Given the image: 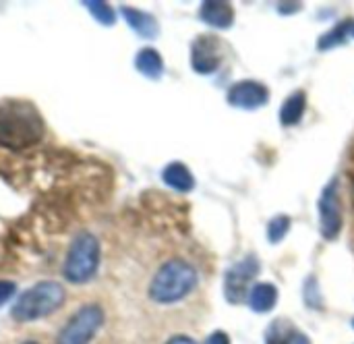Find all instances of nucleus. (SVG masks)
<instances>
[{"label":"nucleus","instance_id":"4468645a","mask_svg":"<svg viewBox=\"0 0 354 344\" xmlns=\"http://www.w3.org/2000/svg\"><path fill=\"white\" fill-rule=\"evenodd\" d=\"M305 110H307V96L303 89H299L284 100V104L280 108V123L284 127H295L303 120Z\"/></svg>","mask_w":354,"mask_h":344},{"label":"nucleus","instance_id":"2eb2a0df","mask_svg":"<svg viewBox=\"0 0 354 344\" xmlns=\"http://www.w3.org/2000/svg\"><path fill=\"white\" fill-rule=\"evenodd\" d=\"M135 69L147 77V79H160L164 73V60L162 54L153 48H143L139 50V54L135 56Z\"/></svg>","mask_w":354,"mask_h":344},{"label":"nucleus","instance_id":"6e6552de","mask_svg":"<svg viewBox=\"0 0 354 344\" xmlns=\"http://www.w3.org/2000/svg\"><path fill=\"white\" fill-rule=\"evenodd\" d=\"M270 100V89L259 81H239L228 89V104L241 110H257Z\"/></svg>","mask_w":354,"mask_h":344},{"label":"nucleus","instance_id":"412c9836","mask_svg":"<svg viewBox=\"0 0 354 344\" xmlns=\"http://www.w3.org/2000/svg\"><path fill=\"white\" fill-rule=\"evenodd\" d=\"M205 344H230V338H228V334H226V332L216 330L214 334H209V338L205 341Z\"/></svg>","mask_w":354,"mask_h":344},{"label":"nucleus","instance_id":"b1692460","mask_svg":"<svg viewBox=\"0 0 354 344\" xmlns=\"http://www.w3.org/2000/svg\"><path fill=\"white\" fill-rule=\"evenodd\" d=\"M23 344H37V343H31V341H29V343H23Z\"/></svg>","mask_w":354,"mask_h":344},{"label":"nucleus","instance_id":"a878e982","mask_svg":"<svg viewBox=\"0 0 354 344\" xmlns=\"http://www.w3.org/2000/svg\"><path fill=\"white\" fill-rule=\"evenodd\" d=\"M353 326H354V322H353Z\"/></svg>","mask_w":354,"mask_h":344},{"label":"nucleus","instance_id":"aec40b11","mask_svg":"<svg viewBox=\"0 0 354 344\" xmlns=\"http://www.w3.org/2000/svg\"><path fill=\"white\" fill-rule=\"evenodd\" d=\"M17 293V284L10 280H0V305H4Z\"/></svg>","mask_w":354,"mask_h":344},{"label":"nucleus","instance_id":"7ed1b4c3","mask_svg":"<svg viewBox=\"0 0 354 344\" xmlns=\"http://www.w3.org/2000/svg\"><path fill=\"white\" fill-rule=\"evenodd\" d=\"M64 299H66V295H64L62 284H58L54 280L37 282L19 295V299L15 301L12 309H10V318L19 324L46 318V316L58 311L62 307Z\"/></svg>","mask_w":354,"mask_h":344},{"label":"nucleus","instance_id":"9d476101","mask_svg":"<svg viewBox=\"0 0 354 344\" xmlns=\"http://www.w3.org/2000/svg\"><path fill=\"white\" fill-rule=\"evenodd\" d=\"M199 17L205 25L214 29H228L234 23V8L222 0H207L201 4Z\"/></svg>","mask_w":354,"mask_h":344},{"label":"nucleus","instance_id":"6ab92c4d","mask_svg":"<svg viewBox=\"0 0 354 344\" xmlns=\"http://www.w3.org/2000/svg\"><path fill=\"white\" fill-rule=\"evenodd\" d=\"M290 230V218L288 216H276L270 224H268V239L270 243H280Z\"/></svg>","mask_w":354,"mask_h":344},{"label":"nucleus","instance_id":"4be33fe9","mask_svg":"<svg viewBox=\"0 0 354 344\" xmlns=\"http://www.w3.org/2000/svg\"><path fill=\"white\" fill-rule=\"evenodd\" d=\"M166 344H197L193 338H189V336H174V338H170Z\"/></svg>","mask_w":354,"mask_h":344},{"label":"nucleus","instance_id":"0eeeda50","mask_svg":"<svg viewBox=\"0 0 354 344\" xmlns=\"http://www.w3.org/2000/svg\"><path fill=\"white\" fill-rule=\"evenodd\" d=\"M259 272V262L257 257L249 255L245 260H241L239 264H234L226 276H224V295L230 303H241L249 297L251 291V280L253 276Z\"/></svg>","mask_w":354,"mask_h":344},{"label":"nucleus","instance_id":"f03ea898","mask_svg":"<svg viewBox=\"0 0 354 344\" xmlns=\"http://www.w3.org/2000/svg\"><path fill=\"white\" fill-rule=\"evenodd\" d=\"M197 280H199L197 270L189 262H185L180 257L168 260L153 274V278L149 282V297H151V301H156L160 305L178 303L195 291Z\"/></svg>","mask_w":354,"mask_h":344},{"label":"nucleus","instance_id":"1a4fd4ad","mask_svg":"<svg viewBox=\"0 0 354 344\" xmlns=\"http://www.w3.org/2000/svg\"><path fill=\"white\" fill-rule=\"evenodd\" d=\"M222 62L220 42L212 35H199L191 46V64L199 75H212Z\"/></svg>","mask_w":354,"mask_h":344},{"label":"nucleus","instance_id":"20e7f679","mask_svg":"<svg viewBox=\"0 0 354 344\" xmlns=\"http://www.w3.org/2000/svg\"><path fill=\"white\" fill-rule=\"evenodd\" d=\"M100 268V241L91 233H79L64 257L62 274L73 284L89 282Z\"/></svg>","mask_w":354,"mask_h":344},{"label":"nucleus","instance_id":"a211bd4d","mask_svg":"<svg viewBox=\"0 0 354 344\" xmlns=\"http://www.w3.org/2000/svg\"><path fill=\"white\" fill-rule=\"evenodd\" d=\"M83 6L85 8H89V12H91V17L97 21V23H102L104 27H112L114 23H116V12H114V8L108 4V2H102V0H97V2H83Z\"/></svg>","mask_w":354,"mask_h":344},{"label":"nucleus","instance_id":"9b49d317","mask_svg":"<svg viewBox=\"0 0 354 344\" xmlns=\"http://www.w3.org/2000/svg\"><path fill=\"white\" fill-rule=\"evenodd\" d=\"M120 10H122L124 21L129 23V27H131L139 37H143V39H153V37H158L160 27H158V21H156L153 15L143 12V10H139V8H131V6H122Z\"/></svg>","mask_w":354,"mask_h":344},{"label":"nucleus","instance_id":"393cba45","mask_svg":"<svg viewBox=\"0 0 354 344\" xmlns=\"http://www.w3.org/2000/svg\"><path fill=\"white\" fill-rule=\"evenodd\" d=\"M353 35H354V29H353Z\"/></svg>","mask_w":354,"mask_h":344},{"label":"nucleus","instance_id":"f8f14e48","mask_svg":"<svg viewBox=\"0 0 354 344\" xmlns=\"http://www.w3.org/2000/svg\"><path fill=\"white\" fill-rule=\"evenodd\" d=\"M162 181L178 193H189L195 187V176L183 162H170L162 170Z\"/></svg>","mask_w":354,"mask_h":344},{"label":"nucleus","instance_id":"dca6fc26","mask_svg":"<svg viewBox=\"0 0 354 344\" xmlns=\"http://www.w3.org/2000/svg\"><path fill=\"white\" fill-rule=\"evenodd\" d=\"M354 29V21L351 19H346V21H342V23H338L334 29H330L324 37H319V44H317V50H332V48H336V46H340V44H344L346 42V35L351 33Z\"/></svg>","mask_w":354,"mask_h":344},{"label":"nucleus","instance_id":"ddd939ff","mask_svg":"<svg viewBox=\"0 0 354 344\" xmlns=\"http://www.w3.org/2000/svg\"><path fill=\"white\" fill-rule=\"evenodd\" d=\"M247 301L255 314H268L278 301V289L270 282H257L251 287Z\"/></svg>","mask_w":354,"mask_h":344},{"label":"nucleus","instance_id":"5701e85b","mask_svg":"<svg viewBox=\"0 0 354 344\" xmlns=\"http://www.w3.org/2000/svg\"><path fill=\"white\" fill-rule=\"evenodd\" d=\"M292 344H309V338L297 332V336H295V343H292Z\"/></svg>","mask_w":354,"mask_h":344},{"label":"nucleus","instance_id":"423d86ee","mask_svg":"<svg viewBox=\"0 0 354 344\" xmlns=\"http://www.w3.org/2000/svg\"><path fill=\"white\" fill-rule=\"evenodd\" d=\"M319 230L326 241L338 239L342 230V206L338 195V179H332L319 197Z\"/></svg>","mask_w":354,"mask_h":344},{"label":"nucleus","instance_id":"f257e3e1","mask_svg":"<svg viewBox=\"0 0 354 344\" xmlns=\"http://www.w3.org/2000/svg\"><path fill=\"white\" fill-rule=\"evenodd\" d=\"M46 133L39 110L25 100L0 102V145L8 150H25L41 141Z\"/></svg>","mask_w":354,"mask_h":344},{"label":"nucleus","instance_id":"39448f33","mask_svg":"<svg viewBox=\"0 0 354 344\" xmlns=\"http://www.w3.org/2000/svg\"><path fill=\"white\" fill-rule=\"evenodd\" d=\"M104 324V311L97 305L81 307L60 330L58 344H89Z\"/></svg>","mask_w":354,"mask_h":344},{"label":"nucleus","instance_id":"f3484780","mask_svg":"<svg viewBox=\"0 0 354 344\" xmlns=\"http://www.w3.org/2000/svg\"><path fill=\"white\" fill-rule=\"evenodd\" d=\"M297 332L292 330V324L286 320H276L270 330L266 332V344H292Z\"/></svg>","mask_w":354,"mask_h":344}]
</instances>
